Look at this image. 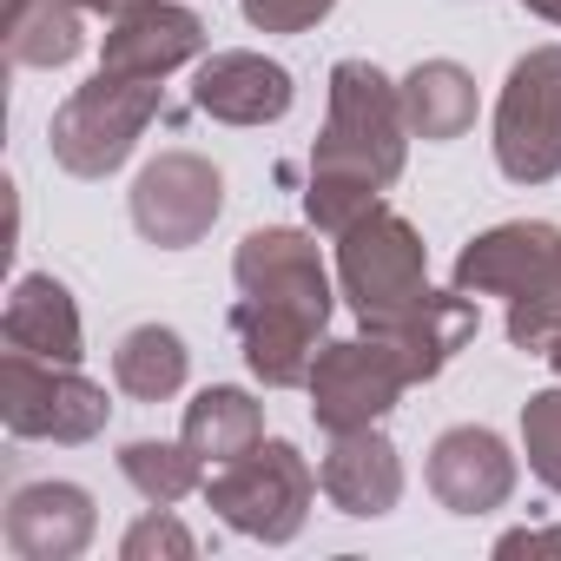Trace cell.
<instances>
[{
	"label": "cell",
	"instance_id": "cell-1",
	"mask_svg": "<svg viewBox=\"0 0 561 561\" xmlns=\"http://www.w3.org/2000/svg\"><path fill=\"white\" fill-rule=\"evenodd\" d=\"M410 139L416 133L403 119V87H390L370 60H337L331 67V119L318 133L311 179L383 192V185H397Z\"/></svg>",
	"mask_w": 561,
	"mask_h": 561
},
{
	"label": "cell",
	"instance_id": "cell-2",
	"mask_svg": "<svg viewBox=\"0 0 561 561\" xmlns=\"http://www.w3.org/2000/svg\"><path fill=\"white\" fill-rule=\"evenodd\" d=\"M337 285H344V298H351V311L370 337L403 324L430 298V251H423L416 225L397 218L390 205L364 211L337 238Z\"/></svg>",
	"mask_w": 561,
	"mask_h": 561
},
{
	"label": "cell",
	"instance_id": "cell-3",
	"mask_svg": "<svg viewBox=\"0 0 561 561\" xmlns=\"http://www.w3.org/2000/svg\"><path fill=\"white\" fill-rule=\"evenodd\" d=\"M159 119V80H126V73H93L47 126L54 165L73 179H106L126 165L139 133Z\"/></svg>",
	"mask_w": 561,
	"mask_h": 561
},
{
	"label": "cell",
	"instance_id": "cell-4",
	"mask_svg": "<svg viewBox=\"0 0 561 561\" xmlns=\"http://www.w3.org/2000/svg\"><path fill=\"white\" fill-rule=\"evenodd\" d=\"M311 495H318V476L291 443H257L251 456L205 476V502L238 535H257V541H291L311 515Z\"/></svg>",
	"mask_w": 561,
	"mask_h": 561
},
{
	"label": "cell",
	"instance_id": "cell-5",
	"mask_svg": "<svg viewBox=\"0 0 561 561\" xmlns=\"http://www.w3.org/2000/svg\"><path fill=\"white\" fill-rule=\"evenodd\" d=\"M495 165L515 185H548L561 172V47H535L508 67L495 100Z\"/></svg>",
	"mask_w": 561,
	"mask_h": 561
},
{
	"label": "cell",
	"instance_id": "cell-6",
	"mask_svg": "<svg viewBox=\"0 0 561 561\" xmlns=\"http://www.w3.org/2000/svg\"><path fill=\"white\" fill-rule=\"evenodd\" d=\"M106 390L87 383L73 364H47L27 351L0 357V423L34 443H93L106 430Z\"/></svg>",
	"mask_w": 561,
	"mask_h": 561
},
{
	"label": "cell",
	"instance_id": "cell-7",
	"mask_svg": "<svg viewBox=\"0 0 561 561\" xmlns=\"http://www.w3.org/2000/svg\"><path fill=\"white\" fill-rule=\"evenodd\" d=\"M311 416L324 436H344V430H377L383 410H397V397L410 390V370L403 357L383 344V337H337L318 351L311 364Z\"/></svg>",
	"mask_w": 561,
	"mask_h": 561
},
{
	"label": "cell",
	"instance_id": "cell-8",
	"mask_svg": "<svg viewBox=\"0 0 561 561\" xmlns=\"http://www.w3.org/2000/svg\"><path fill=\"white\" fill-rule=\"evenodd\" d=\"M225 211V179L211 159L198 152H159L139 179H133V225L146 244L159 251H185L198 244Z\"/></svg>",
	"mask_w": 561,
	"mask_h": 561
},
{
	"label": "cell",
	"instance_id": "cell-9",
	"mask_svg": "<svg viewBox=\"0 0 561 561\" xmlns=\"http://www.w3.org/2000/svg\"><path fill=\"white\" fill-rule=\"evenodd\" d=\"M231 277H238V298L291 305V311H311V318L331 324V271H324V257L305 231H285V225L244 231V244L231 257Z\"/></svg>",
	"mask_w": 561,
	"mask_h": 561
},
{
	"label": "cell",
	"instance_id": "cell-10",
	"mask_svg": "<svg viewBox=\"0 0 561 561\" xmlns=\"http://www.w3.org/2000/svg\"><path fill=\"white\" fill-rule=\"evenodd\" d=\"M205 54V21L172 0H133L126 14H113L106 27V54L100 73H126V80H165L172 67Z\"/></svg>",
	"mask_w": 561,
	"mask_h": 561
},
{
	"label": "cell",
	"instance_id": "cell-11",
	"mask_svg": "<svg viewBox=\"0 0 561 561\" xmlns=\"http://www.w3.org/2000/svg\"><path fill=\"white\" fill-rule=\"evenodd\" d=\"M430 495L449 508V515H489L515 495V456L495 430H443L430 443Z\"/></svg>",
	"mask_w": 561,
	"mask_h": 561
},
{
	"label": "cell",
	"instance_id": "cell-12",
	"mask_svg": "<svg viewBox=\"0 0 561 561\" xmlns=\"http://www.w3.org/2000/svg\"><path fill=\"white\" fill-rule=\"evenodd\" d=\"M231 337H238V351H244V364H251V377H257L264 390H298V383H311L324 318L291 311V305L238 298V305H231Z\"/></svg>",
	"mask_w": 561,
	"mask_h": 561
},
{
	"label": "cell",
	"instance_id": "cell-13",
	"mask_svg": "<svg viewBox=\"0 0 561 561\" xmlns=\"http://www.w3.org/2000/svg\"><path fill=\"white\" fill-rule=\"evenodd\" d=\"M561 264V231L554 225H495L482 238L462 244L456 257V291L469 298H515L528 285H541V277Z\"/></svg>",
	"mask_w": 561,
	"mask_h": 561
},
{
	"label": "cell",
	"instance_id": "cell-14",
	"mask_svg": "<svg viewBox=\"0 0 561 561\" xmlns=\"http://www.w3.org/2000/svg\"><path fill=\"white\" fill-rule=\"evenodd\" d=\"M318 489H324L344 515L377 522V515H390V508L403 502V456H397V443L377 436V430H344V436H331V449H324V462H318Z\"/></svg>",
	"mask_w": 561,
	"mask_h": 561
},
{
	"label": "cell",
	"instance_id": "cell-15",
	"mask_svg": "<svg viewBox=\"0 0 561 561\" xmlns=\"http://www.w3.org/2000/svg\"><path fill=\"white\" fill-rule=\"evenodd\" d=\"M93 495L73 482H27L8 502V548L21 561H73L93 541Z\"/></svg>",
	"mask_w": 561,
	"mask_h": 561
},
{
	"label": "cell",
	"instance_id": "cell-16",
	"mask_svg": "<svg viewBox=\"0 0 561 561\" xmlns=\"http://www.w3.org/2000/svg\"><path fill=\"white\" fill-rule=\"evenodd\" d=\"M192 100L225 126H271L291 113V73L264 54H211L192 80Z\"/></svg>",
	"mask_w": 561,
	"mask_h": 561
},
{
	"label": "cell",
	"instance_id": "cell-17",
	"mask_svg": "<svg viewBox=\"0 0 561 561\" xmlns=\"http://www.w3.org/2000/svg\"><path fill=\"white\" fill-rule=\"evenodd\" d=\"M0 344L8 351H27V357H47V364H80V311L67 298L60 277H21L14 298H8V318H0Z\"/></svg>",
	"mask_w": 561,
	"mask_h": 561
},
{
	"label": "cell",
	"instance_id": "cell-18",
	"mask_svg": "<svg viewBox=\"0 0 561 561\" xmlns=\"http://www.w3.org/2000/svg\"><path fill=\"white\" fill-rule=\"evenodd\" d=\"M476 298L469 291H430L403 324H390L383 331V344L403 357V370H410V383H430L469 337H476Z\"/></svg>",
	"mask_w": 561,
	"mask_h": 561
},
{
	"label": "cell",
	"instance_id": "cell-19",
	"mask_svg": "<svg viewBox=\"0 0 561 561\" xmlns=\"http://www.w3.org/2000/svg\"><path fill=\"white\" fill-rule=\"evenodd\" d=\"M403 119L416 139H462L476 126V80L456 60H423L403 80Z\"/></svg>",
	"mask_w": 561,
	"mask_h": 561
},
{
	"label": "cell",
	"instance_id": "cell-20",
	"mask_svg": "<svg viewBox=\"0 0 561 561\" xmlns=\"http://www.w3.org/2000/svg\"><path fill=\"white\" fill-rule=\"evenodd\" d=\"M185 443H192L211 469H225V462H238V456H251V449L264 443V410H257L244 390L211 383V390H198V397L185 403Z\"/></svg>",
	"mask_w": 561,
	"mask_h": 561
},
{
	"label": "cell",
	"instance_id": "cell-21",
	"mask_svg": "<svg viewBox=\"0 0 561 561\" xmlns=\"http://www.w3.org/2000/svg\"><path fill=\"white\" fill-rule=\"evenodd\" d=\"M80 0H8L0 34H8V60L14 67H67L87 34H80Z\"/></svg>",
	"mask_w": 561,
	"mask_h": 561
},
{
	"label": "cell",
	"instance_id": "cell-22",
	"mask_svg": "<svg viewBox=\"0 0 561 561\" xmlns=\"http://www.w3.org/2000/svg\"><path fill=\"white\" fill-rule=\"evenodd\" d=\"M185 364H192V357H185L179 331L139 324V331H126L119 351H113V383H119L126 397H139V403H165V397H179Z\"/></svg>",
	"mask_w": 561,
	"mask_h": 561
},
{
	"label": "cell",
	"instance_id": "cell-23",
	"mask_svg": "<svg viewBox=\"0 0 561 561\" xmlns=\"http://www.w3.org/2000/svg\"><path fill=\"white\" fill-rule=\"evenodd\" d=\"M119 476L152 502V508H172L185 502L192 489H205V456L179 436V443H126L119 449Z\"/></svg>",
	"mask_w": 561,
	"mask_h": 561
},
{
	"label": "cell",
	"instance_id": "cell-24",
	"mask_svg": "<svg viewBox=\"0 0 561 561\" xmlns=\"http://www.w3.org/2000/svg\"><path fill=\"white\" fill-rule=\"evenodd\" d=\"M554 331H561V264L541 277V285L508 298V344L515 351H548Z\"/></svg>",
	"mask_w": 561,
	"mask_h": 561
},
{
	"label": "cell",
	"instance_id": "cell-25",
	"mask_svg": "<svg viewBox=\"0 0 561 561\" xmlns=\"http://www.w3.org/2000/svg\"><path fill=\"white\" fill-rule=\"evenodd\" d=\"M522 449H528V469L561 495V390H541L522 403Z\"/></svg>",
	"mask_w": 561,
	"mask_h": 561
},
{
	"label": "cell",
	"instance_id": "cell-26",
	"mask_svg": "<svg viewBox=\"0 0 561 561\" xmlns=\"http://www.w3.org/2000/svg\"><path fill=\"white\" fill-rule=\"evenodd\" d=\"M192 548H198V541H192L165 508H152L146 522H133V528H126V561H185Z\"/></svg>",
	"mask_w": 561,
	"mask_h": 561
},
{
	"label": "cell",
	"instance_id": "cell-27",
	"mask_svg": "<svg viewBox=\"0 0 561 561\" xmlns=\"http://www.w3.org/2000/svg\"><path fill=\"white\" fill-rule=\"evenodd\" d=\"M331 8H337V0H244V21H251L257 34H305V27H318Z\"/></svg>",
	"mask_w": 561,
	"mask_h": 561
},
{
	"label": "cell",
	"instance_id": "cell-28",
	"mask_svg": "<svg viewBox=\"0 0 561 561\" xmlns=\"http://www.w3.org/2000/svg\"><path fill=\"white\" fill-rule=\"evenodd\" d=\"M502 554H561V528H515L495 541Z\"/></svg>",
	"mask_w": 561,
	"mask_h": 561
},
{
	"label": "cell",
	"instance_id": "cell-29",
	"mask_svg": "<svg viewBox=\"0 0 561 561\" xmlns=\"http://www.w3.org/2000/svg\"><path fill=\"white\" fill-rule=\"evenodd\" d=\"M522 8H528V14H541V21H554V27H561V0H522Z\"/></svg>",
	"mask_w": 561,
	"mask_h": 561
},
{
	"label": "cell",
	"instance_id": "cell-30",
	"mask_svg": "<svg viewBox=\"0 0 561 561\" xmlns=\"http://www.w3.org/2000/svg\"><path fill=\"white\" fill-rule=\"evenodd\" d=\"M80 8H87V14H126L133 0H80Z\"/></svg>",
	"mask_w": 561,
	"mask_h": 561
},
{
	"label": "cell",
	"instance_id": "cell-31",
	"mask_svg": "<svg viewBox=\"0 0 561 561\" xmlns=\"http://www.w3.org/2000/svg\"><path fill=\"white\" fill-rule=\"evenodd\" d=\"M541 357H548V364H554V377H561V331L548 337V351H541Z\"/></svg>",
	"mask_w": 561,
	"mask_h": 561
}]
</instances>
